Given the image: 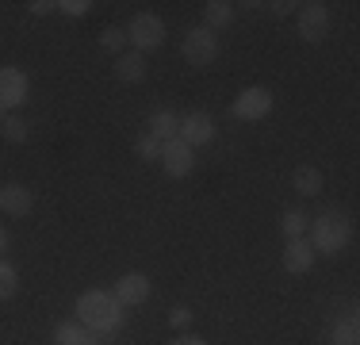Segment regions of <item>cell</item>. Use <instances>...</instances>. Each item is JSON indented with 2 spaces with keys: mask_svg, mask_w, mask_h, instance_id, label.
<instances>
[{
  "mask_svg": "<svg viewBox=\"0 0 360 345\" xmlns=\"http://www.w3.org/2000/svg\"><path fill=\"white\" fill-rule=\"evenodd\" d=\"M4 249H8V230L0 227V253H4Z\"/></svg>",
  "mask_w": 360,
  "mask_h": 345,
  "instance_id": "obj_30",
  "label": "cell"
},
{
  "mask_svg": "<svg viewBox=\"0 0 360 345\" xmlns=\"http://www.w3.org/2000/svg\"><path fill=\"white\" fill-rule=\"evenodd\" d=\"M272 104H276V96H272L264 84H253V89H242L234 100V115L245 119V123H257V119L272 115Z\"/></svg>",
  "mask_w": 360,
  "mask_h": 345,
  "instance_id": "obj_5",
  "label": "cell"
},
{
  "mask_svg": "<svg viewBox=\"0 0 360 345\" xmlns=\"http://www.w3.org/2000/svg\"><path fill=\"white\" fill-rule=\"evenodd\" d=\"M307 215L299 211V207H291V211H284V219H280V227H284V234H288V242L291 238H307Z\"/></svg>",
  "mask_w": 360,
  "mask_h": 345,
  "instance_id": "obj_20",
  "label": "cell"
},
{
  "mask_svg": "<svg viewBox=\"0 0 360 345\" xmlns=\"http://www.w3.org/2000/svg\"><path fill=\"white\" fill-rule=\"evenodd\" d=\"M54 341L58 345H89L92 341V330H89V326H81V322H62L54 330Z\"/></svg>",
  "mask_w": 360,
  "mask_h": 345,
  "instance_id": "obj_17",
  "label": "cell"
},
{
  "mask_svg": "<svg viewBox=\"0 0 360 345\" xmlns=\"http://www.w3.org/2000/svg\"><path fill=\"white\" fill-rule=\"evenodd\" d=\"M58 8H62V12L65 15H84V12H89V0H62V4H58Z\"/></svg>",
  "mask_w": 360,
  "mask_h": 345,
  "instance_id": "obj_25",
  "label": "cell"
},
{
  "mask_svg": "<svg viewBox=\"0 0 360 345\" xmlns=\"http://www.w3.org/2000/svg\"><path fill=\"white\" fill-rule=\"evenodd\" d=\"M326 31H330V8L322 0H311V4H299V34L307 42H322Z\"/></svg>",
  "mask_w": 360,
  "mask_h": 345,
  "instance_id": "obj_6",
  "label": "cell"
},
{
  "mask_svg": "<svg viewBox=\"0 0 360 345\" xmlns=\"http://www.w3.org/2000/svg\"><path fill=\"white\" fill-rule=\"evenodd\" d=\"M150 134L158 138L161 146L173 142V138L180 134V115H176L173 108H158V111L150 115Z\"/></svg>",
  "mask_w": 360,
  "mask_h": 345,
  "instance_id": "obj_13",
  "label": "cell"
},
{
  "mask_svg": "<svg viewBox=\"0 0 360 345\" xmlns=\"http://www.w3.org/2000/svg\"><path fill=\"white\" fill-rule=\"evenodd\" d=\"M176 138L184 146H192V150L195 146H207L211 138H215V119H211L207 111H188V115L180 119V134Z\"/></svg>",
  "mask_w": 360,
  "mask_h": 345,
  "instance_id": "obj_7",
  "label": "cell"
},
{
  "mask_svg": "<svg viewBox=\"0 0 360 345\" xmlns=\"http://www.w3.org/2000/svg\"><path fill=\"white\" fill-rule=\"evenodd\" d=\"M161 165H165V172L169 177H188L192 172V165H195V153H192V146H184L180 138H173V142H165L161 146Z\"/></svg>",
  "mask_w": 360,
  "mask_h": 345,
  "instance_id": "obj_10",
  "label": "cell"
},
{
  "mask_svg": "<svg viewBox=\"0 0 360 345\" xmlns=\"http://www.w3.org/2000/svg\"><path fill=\"white\" fill-rule=\"evenodd\" d=\"M27 73L23 69H15V65H0V104L4 108H15V104H23L27 100Z\"/></svg>",
  "mask_w": 360,
  "mask_h": 345,
  "instance_id": "obj_9",
  "label": "cell"
},
{
  "mask_svg": "<svg viewBox=\"0 0 360 345\" xmlns=\"http://www.w3.org/2000/svg\"><path fill=\"white\" fill-rule=\"evenodd\" d=\"M89 345H111V334H92Z\"/></svg>",
  "mask_w": 360,
  "mask_h": 345,
  "instance_id": "obj_29",
  "label": "cell"
},
{
  "mask_svg": "<svg viewBox=\"0 0 360 345\" xmlns=\"http://www.w3.org/2000/svg\"><path fill=\"white\" fill-rule=\"evenodd\" d=\"M295 8H299V4H291V0H280V4H272V12H276V15H291Z\"/></svg>",
  "mask_w": 360,
  "mask_h": 345,
  "instance_id": "obj_27",
  "label": "cell"
},
{
  "mask_svg": "<svg viewBox=\"0 0 360 345\" xmlns=\"http://www.w3.org/2000/svg\"><path fill=\"white\" fill-rule=\"evenodd\" d=\"M115 77L123 84H139L146 77V58L139 54V50H131V54H119L115 58Z\"/></svg>",
  "mask_w": 360,
  "mask_h": 345,
  "instance_id": "obj_14",
  "label": "cell"
},
{
  "mask_svg": "<svg viewBox=\"0 0 360 345\" xmlns=\"http://www.w3.org/2000/svg\"><path fill=\"white\" fill-rule=\"evenodd\" d=\"M15 288H20V272H15L12 265L0 257V299H12Z\"/></svg>",
  "mask_w": 360,
  "mask_h": 345,
  "instance_id": "obj_21",
  "label": "cell"
},
{
  "mask_svg": "<svg viewBox=\"0 0 360 345\" xmlns=\"http://www.w3.org/2000/svg\"><path fill=\"white\" fill-rule=\"evenodd\" d=\"M134 153H139L142 161H158L161 158V142L146 131V134H139V142H134Z\"/></svg>",
  "mask_w": 360,
  "mask_h": 345,
  "instance_id": "obj_23",
  "label": "cell"
},
{
  "mask_svg": "<svg viewBox=\"0 0 360 345\" xmlns=\"http://www.w3.org/2000/svg\"><path fill=\"white\" fill-rule=\"evenodd\" d=\"M230 20H234V4H230V0H207V4H203V27L207 31L219 34Z\"/></svg>",
  "mask_w": 360,
  "mask_h": 345,
  "instance_id": "obj_15",
  "label": "cell"
},
{
  "mask_svg": "<svg viewBox=\"0 0 360 345\" xmlns=\"http://www.w3.org/2000/svg\"><path fill=\"white\" fill-rule=\"evenodd\" d=\"M150 291H153V284H150V276H146V272H123V276H119V284H115V299L123 307L146 303Z\"/></svg>",
  "mask_w": 360,
  "mask_h": 345,
  "instance_id": "obj_8",
  "label": "cell"
},
{
  "mask_svg": "<svg viewBox=\"0 0 360 345\" xmlns=\"http://www.w3.org/2000/svg\"><path fill=\"white\" fill-rule=\"evenodd\" d=\"M123 303L115 299V291H84L77 299V322L89 326L92 334H115L123 326Z\"/></svg>",
  "mask_w": 360,
  "mask_h": 345,
  "instance_id": "obj_1",
  "label": "cell"
},
{
  "mask_svg": "<svg viewBox=\"0 0 360 345\" xmlns=\"http://www.w3.org/2000/svg\"><path fill=\"white\" fill-rule=\"evenodd\" d=\"M291 184H295L299 196H319L322 192V172L314 165H299L295 177H291Z\"/></svg>",
  "mask_w": 360,
  "mask_h": 345,
  "instance_id": "obj_16",
  "label": "cell"
},
{
  "mask_svg": "<svg viewBox=\"0 0 360 345\" xmlns=\"http://www.w3.org/2000/svg\"><path fill=\"white\" fill-rule=\"evenodd\" d=\"M173 345H207V341H203V338H195V334H180V338H176Z\"/></svg>",
  "mask_w": 360,
  "mask_h": 345,
  "instance_id": "obj_28",
  "label": "cell"
},
{
  "mask_svg": "<svg viewBox=\"0 0 360 345\" xmlns=\"http://www.w3.org/2000/svg\"><path fill=\"white\" fill-rule=\"evenodd\" d=\"M219 34L215 31H207V27H192L184 34V42H180V58H184L188 65H195V69H203V65H211L219 58Z\"/></svg>",
  "mask_w": 360,
  "mask_h": 345,
  "instance_id": "obj_3",
  "label": "cell"
},
{
  "mask_svg": "<svg viewBox=\"0 0 360 345\" xmlns=\"http://www.w3.org/2000/svg\"><path fill=\"white\" fill-rule=\"evenodd\" d=\"M31 207H35V192L27 184H0V211L4 215L23 219V215H31Z\"/></svg>",
  "mask_w": 360,
  "mask_h": 345,
  "instance_id": "obj_11",
  "label": "cell"
},
{
  "mask_svg": "<svg viewBox=\"0 0 360 345\" xmlns=\"http://www.w3.org/2000/svg\"><path fill=\"white\" fill-rule=\"evenodd\" d=\"M27 134H31V127H27V119H20V115H8L4 123H0V138L12 142V146L27 142Z\"/></svg>",
  "mask_w": 360,
  "mask_h": 345,
  "instance_id": "obj_18",
  "label": "cell"
},
{
  "mask_svg": "<svg viewBox=\"0 0 360 345\" xmlns=\"http://www.w3.org/2000/svg\"><path fill=\"white\" fill-rule=\"evenodd\" d=\"M127 42H134V50L146 58L150 50H158L165 42V20L153 12H139L131 20V27H127Z\"/></svg>",
  "mask_w": 360,
  "mask_h": 345,
  "instance_id": "obj_4",
  "label": "cell"
},
{
  "mask_svg": "<svg viewBox=\"0 0 360 345\" xmlns=\"http://www.w3.org/2000/svg\"><path fill=\"white\" fill-rule=\"evenodd\" d=\"M4 119H8V108H4V104H0V123H4Z\"/></svg>",
  "mask_w": 360,
  "mask_h": 345,
  "instance_id": "obj_31",
  "label": "cell"
},
{
  "mask_svg": "<svg viewBox=\"0 0 360 345\" xmlns=\"http://www.w3.org/2000/svg\"><path fill=\"white\" fill-rule=\"evenodd\" d=\"M307 230H311V246H314V253H326V257H338L341 249L353 242V222L345 219L341 211H322L319 219H311L307 222Z\"/></svg>",
  "mask_w": 360,
  "mask_h": 345,
  "instance_id": "obj_2",
  "label": "cell"
},
{
  "mask_svg": "<svg viewBox=\"0 0 360 345\" xmlns=\"http://www.w3.org/2000/svg\"><path fill=\"white\" fill-rule=\"evenodd\" d=\"M330 345H360V326H356V318H353V315L341 318V322L333 326Z\"/></svg>",
  "mask_w": 360,
  "mask_h": 345,
  "instance_id": "obj_19",
  "label": "cell"
},
{
  "mask_svg": "<svg viewBox=\"0 0 360 345\" xmlns=\"http://www.w3.org/2000/svg\"><path fill=\"white\" fill-rule=\"evenodd\" d=\"M192 310H188V307H173V310H169V322H173L176 326V330H188V326H192Z\"/></svg>",
  "mask_w": 360,
  "mask_h": 345,
  "instance_id": "obj_24",
  "label": "cell"
},
{
  "mask_svg": "<svg viewBox=\"0 0 360 345\" xmlns=\"http://www.w3.org/2000/svg\"><path fill=\"white\" fill-rule=\"evenodd\" d=\"M100 46H104L108 54H123L127 31H123V27H104V31H100Z\"/></svg>",
  "mask_w": 360,
  "mask_h": 345,
  "instance_id": "obj_22",
  "label": "cell"
},
{
  "mask_svg": "<svg viewBox=\"0 0 360 345\" xmlns=\"http://www.w3.org/2000/svg\"><path fill=\"white\" fill-rule=\"evenodd\" d=\"M314 246L307 238H291L288 246H284V269L291 272V276H307L314 269Z\"/></svg>",
  "mask_w": 360,
  "mask_h": 345,
  "instance_id": "obj_12",
  "label": "cell"
},
{
  "mask_svg": "<svg viewBox=\"0 0 360 345\" xmlns=\"http://www.w3.org/2000/svg\"><path fill=\"white\" fill-rule=\"evenodd\" d=\"M54 8L58 4H50V0H35V4H31V12H35V15H50Z\"/></svg>",
  "mask_w": 360,
  "mask_h": 345,
  "instance_id": "obj_26",
  "label": "cell"
}]
</instances>
